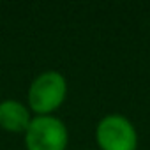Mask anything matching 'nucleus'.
Wrapping results in <instances>:
<instances>
[{"label":"nucleus","instance_id":"1","mask_svg":"<svg viewBox=\"0 0 150 150\" xmlns=\"http://www.w3.org/2000/svg\"><path fill=\"white\" fill-rule=\"evenodd\" d=\"M67 94V83L64 76L57 71L42 72L34 80L28 90V103L30 108L41 115H46L57 110Z\"/></svg>","mask_w":150,"mask_h":150},{"label":"nucleus","instance_id":"2","mask_svg":"<svg viewBox=\"0 0 150 150\" xmlns=\"http://www.w3.org/2000/svg\"><path fill=\"white\" fill-rule=\"evenodd\" d=\"M25 143L28 150H65L67 146V129L62 120L39 115L30 120L25 131Z\"/></svg>","mask_w":150,"mask_h":150},{"label":"nucleus","instance_id":"3","mask_svg":"<svg viewBox=\"0 0 150 150\" xmlns=\"http://www.w3.org/2000/svg\"><path fill=\"white\" fill-rule=\"evenodd\" d=\"M96 138L103 150H136L138 145L132 124L122 115L104 117L97 125Z\"/></svg>","mask_w":150,"mask_h":150},{"label":"nucleus","instance_id":"4","mask_svg":"<svg viewBox=\"0 0 150 150\" xmlns=\"http://www.w3.org/2000/svg\"><path fill=\"white\" fill-rule=\"evenodd\" d=\"M28 124L30 113L21 103L13 99L0 103V127L11 132H21L28 129Z\"/></svg>","mask_w":150,"mask_h":150}]
</instances>
